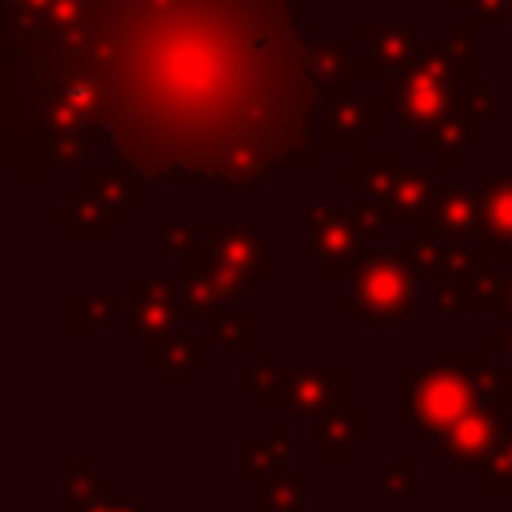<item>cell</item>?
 Listing matches in <instances>:
<instances>
[{
	"mask_svg": "<svg viewBox=\"0 0 512 512\" xmlns=\"http://www.w3.org/2000/svg\"><path fill=\"white\" fill-rule=\"evenodd\" d=\"M296 0H52L48 32L100 84L112 156L148 184L252 188L308 168Z\"/></svg>",
	"mask_w": 512,
	"mask_h": 512,
	"instance_id": "6da1fadb",
	"label": "cell"
},
{
	"mask_svg": "<svg viewBox=\"0 0 512 512\" xmlns=\"http://www.w3.org/2000/svg\"><path fill=\"white\" fill-rule=\"evenodd\" d=\"M420 276L424 272L416 264V240L364 248V256L348 272L344 308L372 328H400L420 308Z\"/></svg>",
	"mask_w": 512,
	"mask_h": 512,
	"instance_id": "7a4b0ae2",
	"label": "cell"
},
{
	"mask_svg": "<svg viewBox=\"0 0 512 512\" xmlns=\"http://www.w3.org/2000/svg\"><path fill=\"white\" fill-rule=\"evenodd\" d=\"M472 52L456 48L452 36H444L440 44L424 48L420 60H412L404 72H388L384 80V96L388 108L396 112L400 128H424L428 120H436L448 100L456 96V80H472Z\"/></svg>",
	"mask_w": 512,
	"mask_h": 512,
	"instance_id": "3957f363",
	"label": "cell"
},
{
	"mask_svg": "<svg viewBox=\"0 0 512 512\" xmlns=\"http://www.w3.org/2000/svg\"><path fill=\"white\" fill-rule=\"evenodd\" d=\"M480 400L484 396L476 388V376L464 372L448 348L436 356V364L400 372V420L424 436H444Z\"/></svg>",
	"mask_w": 512,
	"mask_h": 512,
	"instance_id": "277c9868",
	"label": "cell"
},
{
	"mask_svg": "<svg viewBox=\"0 0 512 512\" xmlns=\"http://www.w3.org/2000/svg\"><path fill=\"white\" fill-rule=\"evenodd\" d=\"M512 436V416L488 400H480L472 412H464L444 436H440V456L456 464L460 472H480L492 468L496 452Z\"/></svg>",
	"mask_w": 512,
	"mask_h": 512,
	"instance_id": "5b68a950",
	"label": "cell"
},
{
	"mask_svg": "<svg viewBox=\"0 0 512 512\" xmlns=\"http://www.w3.org/2000/svg\"><path fill=\"white\" fill-rule=\"evenodd\" d=\"M488 108H492V80H488V76H472V92H468V96L456 92V96L448 100V108H444L436 120H428L424 128H416L420 148H424V152H436V168H440V172L456 168L460 148L468 144L472 120L484 116Z\"/></svg>",
	"mask_w": 512,
	"mask_h": 512,
	"instance_id": "8992f818",
	"label": "cell"
},
{
	"mask_svg": "<svg viewBox=\"0 0 512 512\" xmlns=\"http://www.w3.org/2000/svg\"><path fill=\"white\" fill-rule=\"evenodd\" d=\"M308 236H312V256L324 260L328 276H348L368 248L364 244L368 236L360 232L356 216L340 208H324V204L308 208Z\"/></svg>",
	"mask_w": 512,
	"mask_h": 512,
	"instance_id": "52a82bcc",
	"label": "cell"
},
{
	"mask_svg": "<svg viewBox=\"0 0 512 512\" xmlns=\"http://www.w3.org/2000/svg\"><path fill=\"white\" fill-rule=\"evenodd\" d=\"M184 272H180V292H184V304L192 308V312H212V316H220V312H232V304L248 292V284H252V276H244V272H232V268H224V264H212L208 256L204 260H196V264H180Z\"/></svg>",
	"mask_w": 512,
	"mask_h": 512,
	"instance_id": "ba28073f",
	"label": "cell"
},
{
	"mask_svg": "<svg viewBox=\"0 0 512 512\" xmlns=\"http://www.w3.org/2000/svg\"><path fill=\"white\" fill-rule=\"evenodd\" d=\"M384 112L388 108V96L376 92V96H336L328 104V116H324V140L332 152H352V148H364V136L376 132L384 124Z\"/></svg>",
	"mask_w": 512,
	"mask_h": 512,
	"instance_id": "9c48e42d",
	"label": "cell"
},
{
	"mask_svg": "<svg viewBox=\"0 0 512 512\" xmlns=\"http://www.w3.org/2000/svg\"><path fill=\"white\" fill-rule=\"evenodd\" d=\"M120 296H124V316L120 320L132 332H164V328L176 324L184 292H176V284L164 280V276H132Z\"/></svg>",
	"mask_w": 512,
	"mask_h": 512,
	"instance_id": "30bf717a",
	"label": "cell"
},
{
	"mask_svg": "<svg viewBox=\"0 0 512 512\" xmlns=\"http://www.w3.org/2000/svg\"><path fill=\"white\" fill-rule=\"evenodd\" d=\"M304 76L316 88V96L324 104H332L336 96L348 92L352 76H384V72H380V64L372 56L368 60H352L340 40H328V44H312L308 40V48H304Z\"/></svg>",
	"mask_w": 512,
	"mask_h": 512,
	"instance_id": "8fae6325",
	"label": "cell"
},
{
	"mask_svg": "<svg viewBox=\"0 0 512 512\" xmlns=\"http://www.w3.org/2000/svg\"><path fill=\"white\" fill-rule=\"evenodd\" d=\"M436 304L452 316H500V276L492 272V260H480L476 268L436 280Z\"/></svg>",
	"mask_w": 512,
	"mask_h": 512,
	"instance_id": "7c38bea8",
	"label": "cell"
},
{
	"mask_svg": "<svg viewBox=\"0 0 512 512\" xmlns=\"http://www.w3.org/2000/svg\"><path fill=\"white\" fill-rule=\"evenodd\" d=\"M416 224H420V240H468L472 232H480L476 188H468V184L440 188L436 192V208Z\"/></svg>",
	"mask_w": 512,
	"mask_h": 512,
	"instance_id": "4fadbf2b",
	"label": "cell"
},
{
	"mask_svg": "<svg viewBox=\"0 0 512 512\" xmlns=\"http://www.w3.org/2000/svg\"><path fill=\"white\" fill-rule=\"evenodd\" d=\"M344 380V368H284V404L292 416L312 420L344 400Z\"/></svg>",
	"mask_w": 512,
	"mask_h": 512,
	"instance_id": "5bb4252c",
	"label": "cell"
},
{
	"mask_svg": "<svg viewBox=\"0 0 512 512\" xmlns=\"http://www.w3.org/2000/svg\"><path fill=\"white\" fill-rule=\"evenodd\" d=\"M204 256L212 264H224V268L244 272V276H272L268 244L252 228H240V224H220L216 236L204 244Z\"/></svg>",
	"mask_w": 512,
	"mask_h": 512,
	"instance_id": "9a60e30c",
	"label": "cell"
},
{
	"mask_svg": "<svg viewBox=\"0 0 512 512\" xmlns=\"http://www.w3.org/2000/svg\"><path fill=\"white\" fill-rule=\"evenodd\" d=\"M476 204H480V236L492 244V260L512 264V172H500L484 188H476Z\"/></svg>",
	"mask_w": 512,
	"mask_h": 512,
	"instance_id": "2e32d148",
	"label": "cell"
},
{
	"mask_svg": "<svg viewBox=\"0 0 512 512\" xmlns=\"http://www.w3.org/2000/svg\"><path fill=\"white\" fill-rule=\"evenodd\" d=\"M144 364L152 372H160L172 388L188 376V368L200 364V336L184 332V328H164V332H148L144 344Z\"/></svg>",
	"mask_w": 512,
	"mask_h": 512,
	"instance_id": "e0dca14e",
	"label": "cell"
},
{
	"mask_svg": "<svg viewBox=\"0 0 512 512\" xmlns=\"http://www.w3.org/2000/svg\"><path fill=\"white\" fill-rule=\"evenodd\" d=\"M364 40H368V56L380 64V72H404L412 60H420L424 44L420 32L404 20H380V24H364Z\"/></svg>",
	"mask_w": 512,
	"mask_h": 512,
	"instance_id": "ac0fdd59",
	"label": "cell"
},
{
	"mask_svg": "<svg viewBox=\"0 0 512 512\" xmlns=\"http://www.w3.org/2000/svg\"><path fill=\"white\" fill-rule=\"evenodd\" d=\"M360 424H364V408L360 404H332V408H324V412H316L308 420V436L324 448L328 460H344L348 448L360 436Z\"/></svg>",
	"mask_w": 512,
	"mask_h": 512,
	"instance_id": "d6986e66",
	"label": "cell"
},
{
	"mask_svg": "<svg viewBox=\"0 0 512 512\" xmlns=\"http://www.w3.org/2000/svg\"><path fill=\"white\" fill-rule=\"evenodd\" d=\"M92 192L112 208L116 220H124L128 208L144 204L148 180L136 168H128V164H104V168H92Z\"/></svg>",
	"mask_w": 512,
	"mask_h": 512,
	"instance_id": "ffe728a7",
	"label": "cell"
},
{
	"mask_svg": "<svg viewBox=\"0 0 512 512\" xmlns=\"http://www.w3.org/2000/svg\"><path fill=\"white\" fill-rule=\"evenodd\" d=\"M436 192H440V188H436V180H432L428 172L404 168L380 200H388V208H392L396 220H424V216L436 208Z\"/></svg>",
	"mask_w": 512,
	"mask_h": 512,
	"instance_id": "44dd1931",
	"label": "cell"
},
{
	"mask_svg": "<svg viewBox=\"0 0 512 512\" xmlns=\"http://www.w3.org/2000/svg\"><path fill=\"white\" fill-rule=\"evenodd\" d=\"M56 220H64L76 240H108L112 224H120V220L112 216V208H108L96 192H80V196L56 204Z\"/></svg>",
	"mask_w": 512,
	"mask_h": 512,
	"instance_id": "7402d4cb",
	"label": "cell"
},
{
	"mask_svg": "<svg viewBox=\"0 0 512 512\" xmlns=\"http://www.w3.org/2000/svg\"><path fill=\"white\" fill-rule=\"evenodd\" d=\"M400 172H404V160H400L396 148H368V152L344 172V184H348V188H360V192H368V196H384Z\"/></svg>",
	"mask_w": 512,
	"mask_h": 512,
	"instance_id": "603a6c76",
	"label": "cell"
},
{
	"mask_svg": "<svg viewBox=\"0 0 512 512\" xmlns=\"http://www.w3.org/2000/svg\"><path fill=\"white\" fill-rule=\"evenodd\" d=\"M252 508L256 512H304V484L292 476V468H276L252 480Z\"/></svg>",
	"mask_w": 512,
	"mask_h": 512,
	"instance_id": "cb8c5ba5",
	"label": "cell"
},
{
	"mask_svg": "<svg viewBox=\"0 0 512 512\" xmlns=\"http://www.w3.org/2000/svg\"><path fill=\"white\" fill-rule=\"evenodd\" d=\"M484 256L468 252L460 240H420L416 236V264L424 276H436V280H448V276H460L468 268H476Z\"/></svg>",
	"mask_w": 512,
	"mask_h": 512,
	"instance_id": "d4e9b609",
	"label": "cell"
},
{
	"mask_svg": "<svg viewBox=\"0 0 512 512\" xmlns=\"http://www.w3.org/2000/svg\"><path fill=\"white\" fill-rule=\"evenodd\" d=\"M236 380L260 400V404H284V368H276L272 352L256 348V360L236 372Z\"/></svg>",
	"mask_w": 512,
	"mask_h": 512,
	"instance_id": "484cf974",
	"label": "cell"
},
{
	"mask_svg": "<svg viewBox=\"0 0 512 512\" xmlns=\"http://www.w3.org/2000/svg\"><path fill=\"white\" fill-rule=\"evenodd\" d=\"M276 468H288V444L272 440V444H260V440H240L236 444V472L240 476H264V472H276Z\"/></svg>",
	"mask_w": 512,
	"mask_h": 512,
	"instance_id": "4316f807",
	"label": "cell"
},
{
	"mask_svg": "<svg viewBox=\"0 0 512 512\" xmlns=\"http://www.w3.org/2000/svg\"><path fill=\"white\" fill-rule=\"evenodd\" d=\"M472 376H476V388H480V396L488 400V404H496V408H508V400H512V368H500L496 360H492V352H472Z\"/></svg>",
	"mask_w": 512,
	"mask_h": 512,
	"instance_id": "83f0119b",
	"label": "cell"
},
{
	"mask_svg": "<svg viewBox=\"0 0 512 512\" xmlns=\"http://www.w3.org/2000/svg\"><path fill=\"white\" fill-rule=\"evenodd\" d=\"M124 316V296H76L72 300V328L76 332H88V328H108L112 320Z\"/></svg>",
	"mask_w": 512,
	"mask_h": 512,
	"instance_id": "f1b7e54d",
	"label": "cell"
},
{
	"mask_svg": "<svg viewBox=\"0 0 512 512\" xmlns=\"http://www.w3.org/2000/svg\"><path fill=\"white\" fill-rule=\"evenodd\" d=\"M60 492H64V496H68L72 504H80V500H96V496H112V484H108L104 476H96L88 460H72V468H68V476L60 480Z\"/></svg>",
	"mask_w": 512,
	"mask_h": 512,
	"instance_id": "f546056e",
	"label": "cell"
},
{
	"mask_svg": "<svg viewBox=\"0 0 512 512\" xmlns=\"http://www.w3.org/2000/svg\"><path fill=\"white\" fill-rule=\"evenodd\" d=\"M216 336H220V344L232 348V352H252V344H256V316H244V312H220Z\"/></svg>",
	"mask_w": 512,
	"mask_h": 512,
	"instance_id": "4dcf8cb0",
	"label": "cell"
},
{
	"mask_svg": "<svg viewBox=\"0 0 512 512\" xmlns=\"http://www.w3.org/2000/svg\"><path fill=\"white\" fill-rule=\"evenodd\" d=\"M164 252H168L172 260H180V264L204 260V244H200V236H196V224H172V228L164 232Z\"/></svg>",
	"mask_w": 512,
	"mask_h": 512,
	"instance_id": "1f68e13d",
	"label": "cell"
},
{
	"mask_svg": "<svg viewBox=\"0 0 512 512\" xmlns=\"http://www.w3.org/2000/svg\"><path fill=\"white\" fill-rule=\"evenodd\" d=\"M420 484V464L416 460H392L380 468V488L388 496H412Z\"/></svg>",
	"mask_w": 512,
	"mask_h": 512,
	"instance_id": "d6a6232c",
	"label": "cell"
},
{
	"mask_svg": "<svg viewBox=\"0 0 512 512\" xmlns=\"http://www.w3.org/2000/svg\"><path fill=\"white\" fill-rule=\"evenodd\" d=\"M352 216H356V224H360V232H364L368 240L380 232V224L396 220V216H392V208H388V200H380V196H372V200H364L360 208H352Z\"/></svg>",
	"mask_w": 512,
	"mask_h": 512,
	"instance_id": "836d02e7",
	"label": "cell"
},
{
	"mask_svg": "<svg viewBox=\"0 0 512 512\" xmlns=\"http://www.w3.org/2000/svg\"><path fill=\"white\" fill-rule=\"evenodd\" d=\"M456 8H468L472 20H484V24H508L512 0H456Z\"/></svg>",
	"mask_w": 512,
	"mask_h": 512,
	"instance_id": "e575fe53",
	"label": "cell"
},
{
	"mask_svg": "<svg viewBox=\"0 0 512 512\" xmlns=\"http://www.w3.org/2000/svg\"><path fill=\"white\" fill-rule=\"evenodd\" d=\"M76 512H148L136 496H96V500H80Z\"/></svg>",
	"mask_w": 512,
	"mask_h": 512,
	"instance_id": "d590c367",
	"label": "cell"
},
{
	"mask_svg": "<svg viewBox=\"0 0 512 512\" xmlns=\"http://www.w3.org/2000/svg\"><path fill=\"white\" fill-rule=\"evenodd\" d=\"M52 0H4V20H48Z\"/></svg>",
	"mask_w": 512,
	"mask_h": 512,
	"instance_id": "8d00e7d4",
	"label": "cell"
},
{
	"mask_svg": "<svg viewBox=\"0 0 512 512\" xmlns=\"http://www.w3.org/2000/svg\"><path fill=\"white\" fill-rule=\"evenodd\" d=\"M488 344H492V348H496V352L508 360V368H512V328H504V332H492V336H488Z\"/></svg>",
	"mask_w": 512,
	"mask_h": 512,
	"instance_id": "74e56055",
	"label": "cell"
},
{
	"mask_svg": "<svg viewBox=\"0 0 512 512\" xmlns=\"http://www.w3.org/2000/svg\"><path fill=\"white\" fill-rule=\"evenodd\" d=\"M500 316H512V268L500 276Z\"/></svg>",
	"mask_w": 512,
	"mask_h": 512,
	"instance_id": "f35d334b",
	"label": "cell"
},
{
	"mask_svg": "<svg viewBox=\"0 0 512 512\" xmlns=\"http://www.w3.org/2000/svg\"><path fill=\"white\" fill-rule=\"evenodd\" d=\"M508 36H512V12H508Z\"/></svg>",
	"mask_w": 512,
	"mask_h": 512,
	"instance_id": "ab89813d",
	"label": "cell"
},
{
	"mask_svg": "<svg viewBox=\"0 0 512 512\" xmlns=\"http://www.w3.org/2000/svg\"><path fill=\"white\" fill-rule=\"evenodd\" d=\"M296 4H300V0H296Z\"/></svg>",
	"mask_w": 512,
	"mask_h": 512,
	"instance_id": "60d3db41",
	"label": "cell"
},
{
	"mask_svg": "<svg viewBox=\"0 0 512 512\" xmlns=\"http://www.w3.org/2000/svg\"><path fill=\"white\" fill-rule=\"evenodd\" d=\"M508 416H512V412H508Z\"/></svg>",
	"mask_w": 512,
	"mask_h": 512,
	"instance_id": "b9f144b4",
	"label": "cell"
}]
</instances>
